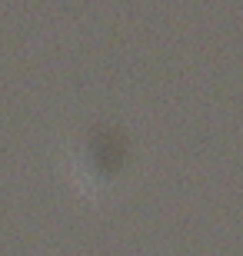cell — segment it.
Returning <instances> with one entry per match:
<instances>
[{
	"instance_id": "1",
	"label": "cell",
	"mask_w": 243,
	"mask_h": 256,
	"mask_svg": "<svg viewBox=\"0 0 243 256\" xmlns=\"http://www.w3.org/2000/svg\"><path fill=\"white\" fill-rule=\"evenodd\" d=\"M64 160L84 190H107L127 170V136L113 124H80L64 143Z\"/></svg>"
}]
</instances>
